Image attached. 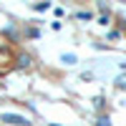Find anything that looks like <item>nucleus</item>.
Listing matches in <instances>:
<instances>
[{"label":"nucleus","instance_id":"3","mask_svg":"<svg viewBox=\"0 0 126 126\" xmlns=\"http://www.w3.org/2000/svg\"><path fill=\"white\" fill-rule=\"evenodd\" d=\"M116 86L119 88H126V73H121V76L116 78Z\"/></svg>","mask_w":126,"mask_h":126},{"label":"nucleus","instance_id":"2","mask_svg":"<svg viewBox=\"0 0 126 126\" xmlns=\"http://www.w3.org/2000/svg\"><path fill=\"white\" fill-rule=\"evenodd\" d=\"M15 61H18V68H28L30 63H33V56H28V53H18Z\"/></svg>","mask_w":126,"mask_h":126},{"label":"nucleus","instance_id":"6","mask_svg":"<svg viewBox=\"0 0 126 126\" xmlns=\"http://www.w3.org/2000/svg\"><path fill=\"white\" fill-rule=\"evenodd\" d=\"M121 28H124V30H126V23H124V25H121Z\"/></svg>","mask_w":126,"mask_h":126},{"label":"nucleus","instance_id":"5","mask_svg":"<svg viewBox=\"0 0 126 126\" xmlns=\"http://www.w3.org/2000/svg\"><path fill=\"white\" fill-rule=\"evenodd\" d=\"M96 126H111V124H109V119H106V116H98V121H96Z\"/></svg>","mask_w":126,"mask_h":126},{"label":"nucleus","instance_id":"1","mask_svg":"<svg viewBox=\"0 0 126 126\" xmlns=\"http://www.w3.org/2000/svg\"><path fill=\"white\" fill-rule=\"evenodd\" d=\"M3 121H5V124H15V126H28V124H30L28 119L15 116V113H3Z\"/></svg>","mask_w":126,"mask_h":126},{"label":"nucleus","instance_id":"4","mask_svg":"<svg viewBox=\"0 0 126 126\" xmlns=\"http://www.w3.org/2000/svg\"><path fill=\"white\" fill-rule=\"evenodd\" d=\"M61 61H63V63H76V56H68V53H66V56H61Z\"/></svg>","mask_w":126,"mask_h":126}]
</instances>
